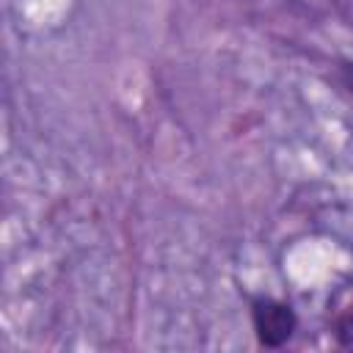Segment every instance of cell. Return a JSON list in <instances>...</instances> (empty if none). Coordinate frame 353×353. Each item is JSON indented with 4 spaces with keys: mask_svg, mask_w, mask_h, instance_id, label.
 I'll use <instances>...</instances> for the list:
<instances>
[{
    "mask_svg": "<svg viewBox=\"0 0 353 353\" xmlns=\"http://www.w3.org/2000/svg\"><path fill=\"white\" fill-rule=\"evenodd\" d=\"M336 339H339L342 345H350V347H353V312L345 314V317L336 323Z\"/></svg>",
    "mask_w": 353,
    "mask_h": 353,
    "instance_id": "7a4b0ae2",
    "label": "cell"
},
{
    "mask_svg": "<svg viewBox=\"0 0 353 353\" xmlns=\"http://www.w3.org/2000/svg\"><path fill=\"white\" fill-rule=\"evenodd\" d=\"M254 328H256L259 342H265V345H281L295 331V314H292L290 306L265 298V301H256L254 303Z\"/></svg>",
    "mask_w": 353,
    "mask_h": 353,
    "instance_id": "6da1fadb",
    "label": "cell"
}]
</instances>
